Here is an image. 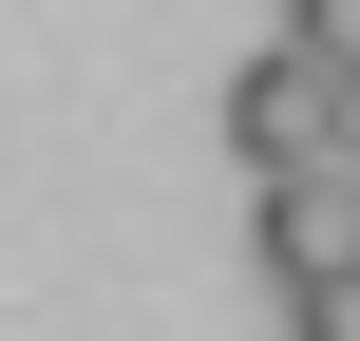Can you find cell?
Here are the masks:
<instances>
[{"label":"cell","mask_w":360,"mask_h":341,"mask_svg":"<svg viewBox=\"0 0 360 341\" xmlns=\"http://www.w3.org/2000/svg\"><path fill=\"white\" fill-rule=\"evenodd\" d=\"M228 152H247V190H285V171H342V76H304L285 38L228 76Z\"/></svg>","instance_id":"cell-1"},{"label":"cell","mask_w":360,"mask_h":341,"mask_svg":"<svg viewBox=\"0 0 360 341\" xmlns=\"http://www.w3.org/2000/svg\"><path fill=\"white\" fill-rule=\"evenodd\" d=\"M285 57H304V76H342V95H360V0H285Z\"/></svg>","instance_id":"cell-3"},{"label":"cell","mask_w":360,"mask_h":341,"mask_svg":"<svg viewBox=\"0 0 360 341\" xmlns=\"http://www.w3.org/2000/svg\"><path fill=\"white\" fill-rule=\"evenodd\" d=\"M285 341H360V266L342 285H285Z\"/></svg>","instance_id":"cell-4"},{"label":"cell","mask_w":360,"mask_h":341,"mask_svg":"<svg viewBox=\"0 0 360 341\" xmlns=\"http://www.w3.org/2000/svg\"><path fill=\"white\" fill-rule=\"evenodd\" d=\"M247 247H266V285H342L360 266V171H285Z\"/></svg>","instance_id":"cell-2"}]
</instances>
